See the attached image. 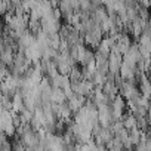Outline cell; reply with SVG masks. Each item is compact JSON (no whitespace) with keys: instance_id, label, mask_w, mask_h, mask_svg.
<instances>
[{"instance_id":"cell-9","label":"cell","mask_w":151,"mask_h":151,"mask_svg":"<svg viewBox=\"0 0 151 151\" xmlns=\"http://www.w3.org/2000/svg\"><path fill=\"white\" fill-rule=\"evenodd\" d=\"M122 123H123V127L126 130H130L133 127H136V119L132 116V114H124L122 117Z\"/></svg>"},{"instance_id":"cell-3","label":"cell","mask_w":151,"mask_h":151,"mask_svg":"<svg viewBox=\"0 0 151 151\" xmlns=\"http://www.w3.org/2000/svg\"><path fill=\"white\" fill-rule=\"evenodd\" d=\"M71 89L76 95H80V96H89L92 89H93V85L89 82V80H80L77 83H71Z\"/></svg>"},{"instance_id":"cell-4","label":"cell","mask_w":151,"mask_h":151,"mask_svg":"<svg viewBox=\"0 0 151 151\" xmlns=\"http://www.w3.org/2000/svg\"><path fill=\"white\" fill-rule=\"evenodd\" d=\"M122 55L119 53H114V52H110L108 58H107V65H108V73L111 74H119V68L122 65Z\"/></svg>"},{"instance_id":"cell-12","label":"cell","mask_w":151,"mask_h":151,"mask_svg":"<svg viewBox=\"0 0 151 151\" xmlns=\"http://www.w3.org/2000/svg\"><path fill=\"white\" fill-rule=\"evenodd\" d=\"M122 3L124 8H135L136 6V0H122Z\"/></svg>"},{"instance_id":"cell-1","label":"cell","mask_w":151,"mask_h":151,"mask_svg":"<svg viewBox=\"0 0 151 151\" xmlns=\"http://www.w3.org/2000/svg\"><path fill=\"white\" fill-rule=\"evenodd\" d=\"M119 93L120 96H123L124 99L130 101V99H136L141 93H139V89L135 86L133 82H123L120 86H119Z\"/></svg>"},{"instance_id":"cell-13","label":"cell","mask_w":151,"mask_h":151,"mask_svg":"<svg viewBox=\"0 0 151 151\" xmlns=\"http://www.w3.org/2000/svg\"><path fill=\"white\" fill-rule=\"evenodd\" d=\"M136 2H138V0H136Z\"/></svg>"},{"instance_id":"cell-10","label":"cell","mask_w":151,"mask_h":151,"mask_svg":"<svg viewBox=\"0 0 151 151\" xmlns=\"http://www.w3.org/2000/svg\"><path fill=\"white\" fill-rule=\"evenodd\" d=\"M9 76V67L5 65L3 62H0V85L3 83V80Z\"/></svg>"},{"instance_id":"cell-8","label":"cell","mask_w":151,"mask_h":151,"mask_svg":"<svg viewBox=\"0 0 151 151\" xmlns=\"http://www.w3.org/2000/svg\"><path fill=\"white\" fill-rule=\"evenodd\" d=\"M129 132V141H130V144H132V147H135V145H138L139 142H141V136H142V132L138 129V127H133V129H130V130H127Z\"/></svg>"},{"instance_id":"cell-7","label":"cell","mask_w":151,"mask_h":151,"mask_svg":"<svg viewBox=\"0 0 151 151\" xmlns=\"http://www.w3.org/2000/svg\"><path fill=\"white\" fill-rule=\"evenodd\" d=\"M49 99H50V102H55L58 105L67 102V98H65V95H64V92H62L61 88H52L50 95H49Z\"/></svg>"},{"instance_id":"cell-11","label":"cell","mask_w":151,"mask_h":151,"mask_svg":"<svg viewBox=\"0 0 151 151\" xmlns=\"http://www.w3.org/2000/svg\"><path fill=\"white\" fill-rule=\"evenodd\" d=\"M8 3L9 0H0V15H5L8 12Z\"/></svg>"},{"instance_id":"cell-6","label":"cell","mask_w":151,"mask_h":151,"mask_svg":"<svg viewBox=\"0 0 151 151\" xmlns=\"http://www.w3.org/2000/svg\"><path fill=\"white\" fill-rule=\"evenodd\" d=\"M24 55H25V58L30 61V62H39L40 59H42V50L37 47V45H36V42L30 46V47H27L25 50H24Z\"/></svg>"},{"instance_id":"cell-5","label":"cell","mask_w":151,"mask_h":151,"mask_svg":"<svg viewBox=\"0 0 151 151\" xmlns=\"http://www.w3.org/2000/svg\"><path fill=\"white\" fill-rule=\"evenodd\" d=\"M85 102H86V98L85 96H80V95H73L71 98H68L67 99V105L70 107V110H71V113L74 114L76 111H79L83 105H85Z\"/></svg>"},{"instance_id":"cell-2","label":"cell","mask_w":151,"mask_h":151,"mask_svg":"<svg viewBox=\"0 0 151 151\" xmlns=\"http://www.w3.org/2000/svg\"><path fill=\"white\" fill-rule=\"evenodd\" d=\"M101 39H102V31H101L99 27L95 28V30L86 31V33L83 34L85 46H88V47H95V49H96L98 45H99V42H101Z\"/></svg>"}]
</instances>
